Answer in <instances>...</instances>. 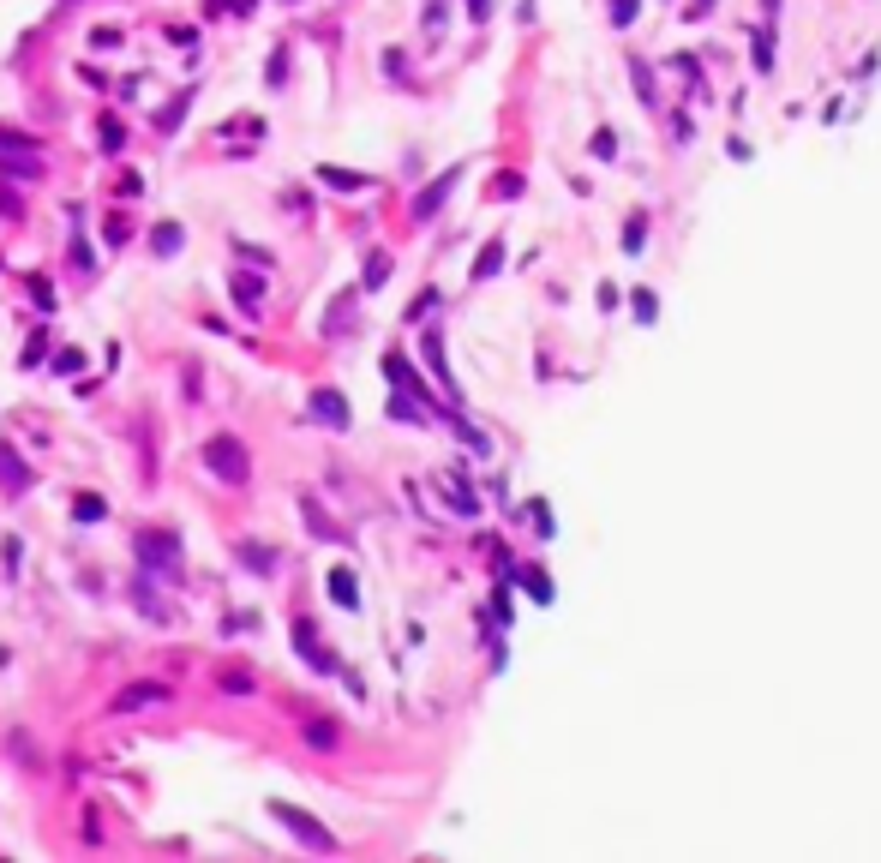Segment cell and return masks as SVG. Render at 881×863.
<instances>
[{
    "label": "cell",
    "instance_id": "obj_7",
    "mask_svg": "<svg viewBox=\"0 0 881 863\" xmlns=\"http://www.w3.org/2000/svg\"><path fill=\"white\" fill-rule=\"evenodd\" d=\"M456 180H462V168H444V174H438V180H432V186L414 198V222H426V216H432V210L450 198V186H456Z\"/></svg>",
    "mask_w": 881,
    "mask_h": 863
},
{
    "label": "cell",
    "instance_id": "obj_8",
    "mask_svg": "<svg viewBox=\"0 0 881 863\" xmlns=\"http://www.w3.org/2000/svg\"><path fill=\"white\" fill-rule=\"evenodd\" d=\"M228 294H234V306H240V312H252V318H258V306H264V276H246V270H240V276L228 282Z\"/></svg>",
    "mask_w": 881,
    "mask_h": 863
},
{
    "label": "cell",
    "instance_id": "obj_18",
    "mask_svg": "<svg viewBox=\"0 0 881 863\" xmlns=\"http://www.w3.org/2000/svg\"><path fill=\"white\" fill-rule=\"evenodd\" d=\"M588 150H594V156H618V132H612V126H600V132H594V144H588Z\"/></svg>",
    "mask_w": 881,
    "mask_h": 863
},
{
    "label": "cell",
    "instance_id": "obj_24",
    "mask_svg": "<svg viewBox=\"0 0 881 863\" xmlns=\"http://www.w3.org/2000/svg\"><path fill=\"white\" fill-rule=\"evenodd\" d=\"M96 138H102V150H120V120H102Z\"/></svg>",
    "mask_w": 881,
    "mask_h": 863
},
{
    "label": "cell",
    "instance_id": "obj_23",
    "mask_svg": "<svg viewBox=\"0 0 881 863\" xmlns=\"http://www.w3.org/2000/svg\"><path fill=\"white\" fill-rule=\"evenodd\" d=\"M0 216H6V222H18V216H24V204H18V192H12V186H0Z\"/></svg>",
    "mask_w": 881,
    "mask_h": 863
},
{
    "label": "cell",
    "instance_id": "obj_10",
    "mask_svg": "<svg viewBox=\"0 0 881 863\" xmlns=\"http://www.w3.org/2000/svg\"><path fill=\"white\" fill-rule=\"evenodd\" d=\"M300 732H306V744H312V750H336V744H342V726H336L330 714H312Z\"/></svg>",
    "mask_w": 881,
    "mask_h": 863
},
{
    "label": "cell",
    "instance_id": "obj_22",
    "mask_svg": "<svg viewBox=\"0 0 881 863\" xmlns=\"http://www.w3.org/2000/svg\"><path fill=\"white\" fill-rule=\"evenodd\" d=\"M642 234H648V222L630 216V228H624V252H642Z\"/></svg>",
    "mask_w": 881,
    "mask_h": 863
},
{
    "label": "cell",
    "instance_id": "obj_5",
    "mask_svg": "<svg viewBox=\"0 0 881 863\" xmlns=\"http://www.w3.org/2000/svg\"><path fill=\"white\" fill-rule=\"evenodd\" d=\"M294 648H300V654H306L318 672H342V660H336V654H330V648L312 636V624H306V618H294Z\"/></svg>",
    "mask_w": 881,
    "mask_h": 863
},
{
    "label": "cell",
    "instance_id": "obj_6",
    "mask_svg": "<svg viewBox=\"0 0 881 863\" xmlns=\"http://www.w3.org/2000/svg\"><path fill=\"white\" fill-rule=\"evenodd\" d=\"M312 420H324L330 432H348L354 414H348V402H342L336 390H312Z\"/></svg>",
    "mask_w": 881,
    "mask_h": 863
},
{
    "label": "cell",
    "instance_id": "obj_12",
    "mask_svg": "<svg viewBox=\"0 0 881 863\" xmlns=\"http://www.w3.org/2000/svg\"><path fill=\"white\" fill-rule=\"evenodd\" d=\"M150 246H156V258H174V252H180V222H156Z\"/></svg>",
    "mask_w": 881,
    "mask_h": 863
},
{
    "label": "cell",
    "instance_id": "obj_3",
    "mask_svg": "<svg viewBox=\"0 0 881 863\" xmlns=\"http://www.w3.org/2000/svg\"><path fill=\"white\" fill-rule=\"evenodd\" d=\"M138 564H144L150 576H180V540H174L168 528L138 534Z\"/></svg>",
    "mask_w": 881,
    "mask_h": 863
},
{
    "label": "cell",
    "instance_id": "obj_29",
    "mask_svg": "<svg viewBox=\"0 0 881 863\" xmlns=\"http://www.w3.org/2000/svg\"><path fill=\"white\" fill-rule=\"evenodd\" d=\"M468 12H474V18H486V12H492V0H468Z\"/></svg>",
    "mask_w": 881,
    "mask_h": 863
},
{
    "label": "cell",
    "instance_id": "obj_11",
    "mask_svg": "<svg viewBox=\"0 0 881 863\" xmlns=\"http://www.w3.org/2000/svg\"><path fill=\"white\" fill-rule=\"evenodd\" d=\"M0 486H6V492H24V486H30V468L18 462L12 444H0Z\"/></svg>",
    "mask_w": 881,
    "mask_h": 863
},
{
    "label": "cell",
    "instance_id": "obj_21",
    "mask_svg": "<svg viewBox=\"0 0 881 863\" xmlns=\"http://www.w3.org/2000/svg\"><path fill=\"white\" fill-rule=\"evenodd\" d=\"M516 192H522V174H498L492 180V198H516Z\"/></svg>",
    "mask_w": 881,
    "mask_h": 863
},
{
    "label": "cell",
    "instance_id": "obj_4",
    "mask_svg": "<svg viewBox=\"0 0 881 863\" xmlns=\"http://www.w3.org/2000/svg\"><path fill=\"white\" fill-rule=\"evenodd\" d=\"M162 702H168V684H150L144 678V684H126L114 696V714H138V708H162Z\"/></svg>",
    "mask_w": 881,
    "mask_h": 863
},
{
    "label": "cell",
    "instance_id": "obj_2",
    "mask_svg": "<svg viewBox=\"0 0 881 863\" xmlns=\"http://www.w3.org/2000/svg\"><path fill=\"white\" fill-rule=\"evenodd\" d=\"M270 816H276V822H282V828H288L306 852H336V834H330L312 810H300V804H288V798H270Z\"/></svg>",
    "mask_w": 881,
    "mask_h": 863
},
{
    "label": "cell",
    "instance_id": "obj_9",
    "mask_svg": "<svg viewBox=\"0 0 881 863\" xmlns=\"http://www.w3.org/2000/svg\"><path fill=\"white\" fill-rule=\"evenodd\" d=\"M324 588H330V600H336V606H348V612L360 606V582H354V570H348V564H336V570L324 576Z\"/></svg>",
    "mask_w": 881,
    "mask_h": 863
},
{
    "label": "cell",
    "instance_id": "obj_16",
    "mask_svg": "<svg viewBox=\"0 0 881 863\" xmlns=\"http://www.w3.org/2000/svg\"><path fill=\"white\" fill-rule=\"evenodd\" d=\"M24 150H36V138H30V132H6V126H0V156H24Z\"/></svg>",
    "mask_w": 881,
    "mask_h": 863
},
{
    "label": "cell",
    "instance_id": "obj_25",
    "mask_svg": "<svg viewBox=\"0 0 881 863\" xmlns=\"http://www.w3.org/2000/svg\"><path fill=\"white\" fill-rule=\"evenodd\" d=\"M528 516H534V534H558V528H552V510H546V504H528Z\"/></svg>",
    "mask_w": 881,
    "mask_h": 863
},
{
    "label": "cell",
    "instance_id": "obj_15",
    "mask_svg": "<svg viewBox=\"0 0 881 863\" xmlns=\"http://www.w3.org/2000/svg\"><path fill=\"white\" fill-rule=\"evenodd\" d=\"M72 516H78V522H102V516H108V504H102L96 492H84V498L72 504Z\"/></svg>",
    "mask_w": 881,
    "mask_h": 863
},
{
    "label": "cell",
    "instance_id": "obj_13",
    "mask_svg": "<svg viewBox=\"0 0 881 863\" xmlns=\"http://www.w3.org/2000/svg\"><path fill=\"white\" fill-rule=\"evenodd\" d=\"M216 684H222L228 696H252V672H246V666H222V672H216Z\"/></svg>",
    "mask_w": 881,
    "mask_h": 863
},
{
    "label": "cell",
    "instance_id": "obj_1",
    "mask_svg": "<svg viewBox=\"0 0 881 863\" xmlns=\"http://www.w3.org/2000/svg\"><path fill=\"white\" fill-rule=\"evenodd\" d=\"M204 468H210L222 486H246V480H252V456H246V444H240L234 432H216V438L204 444Z\"/></svg>",
    "mask_w": 881,
    "mask_h": 863
},
{
    "label": "cell",
    "instance_id": "obj_26",
    "mask_svg": "<svg viewBox=\"0 0 881 863\" xmlns=\"http://www.w3.org/2000/svg\"><path fill=\"white\" fill-rule=\"evenodd\" d=\"M522 588H528V594H534V600H552V588H546V582H540V570H522Z\"/></svg>",
    "mask_w": 881,
    "mask_h": 863
},
{
    "label": "cell",
    "instance_id": "obj_20",
    "mask_svg": "<svg viewBox=\"0 0 881 863\" xmlns=\"http://www.w3.org/2000/svg\"><path fill=\"white\" fill-rule=\"evenodd\" d=\"M318 174H324V180H330V186H372V180H366V174H342V168H318Z\"/></svg>",
    "mask_w": 881,
    "mask_h": 863
},
{
    "label": "cell",
    "instance_id": "obj_27",
    "mask_svg": "<svg viewBox=\"0 0 881 863\" xmlns=\"http://www.w3.org/2000/svg\"><path fill=\"white\" fill-rule=\"evenodd\" d=\"M636 318H642V324L660 318V300H654V294H636Z\"/></svg>",
    "mask_w": 881,
    "mask_h": 863
},
{
    "label": "cell",
    "instance_id": "obj_14",
    "mask_svg": "<svg viewBox=\"0 0 881 863\" xmlns=\"http://www.w3.org/2000/svg\"><path fill=\"white\" fill-rule=\"evenodd\" d=\"M498 264H504V246H498V240H492V246H486V252H480V258H474V282H486V276H492V270H498Z\"/></svg>",
    "mask_w": 881,
    "mask_h": 863
},
{
    "label": "cell",
    "instance_id": "obj_28",
    "mask_svg": "<svg viewBox=\"0 0 881 863\" xmlns=\"http://www.w3.org/2000/svg\"><path fill=\"white\" fill-rule=\"evenodd\" d=\"M612 18H618V24H630V18H636V0H612Z\"/></svg>",
    "mask_w": 881,
    "mask_h": 863
},
{
    "label": "cell",
    "instance_id": "obj_19",
    "mask_svg": "<svg viewBox=\"0 0 881 863\" xmlns=\"http://www.w3.org/2000/svg\"><path fill=\"white\" fill-rule=\"evenodd\" d=\"M186 102H192V90H180V96H174V102H168V108H162V132H168V126H174V120H180V114H186Z\"/></svg>",
    "mask_w": 881,
    "mask_h": 863
},
{
    "label": "cell",
    "instance_id": "obj_17",
    "mask_svg": "<svg viewBox=\"0 0 881 863\" xmlns=\"http://www.w3.org/2000/svg\"><path fill=\"white\" fill-rule=\"evenodd\" d=\"M384 276H390V252H372L366 258V288H384Z\"/></svg>",
    "mask_w": 881,
    "mask_h": 863
}]
</instances>
